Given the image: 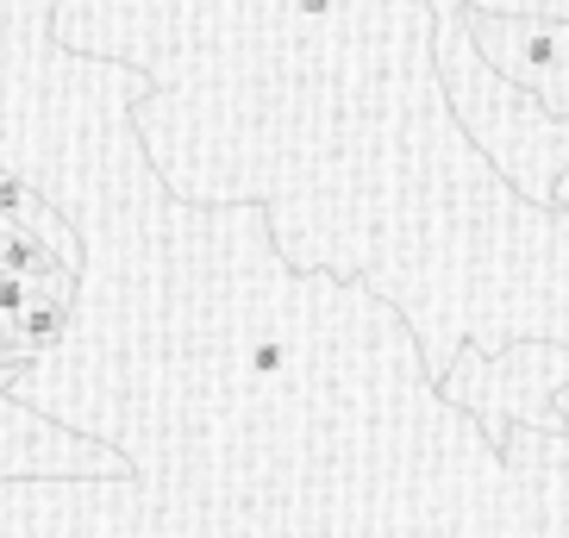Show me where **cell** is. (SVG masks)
I'll return each mask as SVG.
<instances>
[{"label":"cell","mask_w":569,"mask_h":538,"mask_svg":"<svg viewBox=\"0 0 569 538\" xmlns=\"http://www.w3.org/2000/svg\"><path fill=\"white\" fill-rule=\"evenodd\" d=\"M432 44H438L445 94H451L457 119L469 126V138L488 151V163L501 169L526 201L557 207V176L569 163V119H551L526 88H513L507 76L488 69L463 32V13L438 19Z\"/></svg>","instance_id":"2"},{"label":"cell","mask_w":569,"mask_h":538,"mask_svg":"<svg viewBox=\"0 0 569 538\" xmlns=\"http://www.w3.org/2000/svg\"><path fill=\"white\" fill-rule=\"evenodd\" d=\"M426 0H57L63 51L144 76L138 151L188 207L251 201L288 269L363 282L426 376L569 345V163L526 201L457 119Z\"/></svg>","instance_id":"1"},{"label":"cell","mask_w":569,"mask_h":538,"mask_svg":"<svg viewBox=\"0 0 569 538\" xmlns=\"http://www.w3.org/2000/svg\"><path fill=\"white\" fill-rule=\"evenodd\" d=\"M13 376H19V357H7V338H0V388L13 382Z\"/></svg>","instance_id":"6"},{"label":"cell","mask_w":569,"mask_h":538,"mask_svg":"<svg viewBox=\"0 0 569 538\" xmlns=\"http://www.w3.org/2000/svg\"><path fill=\"white\" fill-rule=\"evenodd\" d=\"M126 451H113L107 438L76 432V426L51 420L44 407L19 401L13 388H0V482L13 476H126Z\"/></svg>","instance_id":"4"},{"label":"cell","mask_w":569,"mask_h":538,"mask_svg":"<svg viewBox=\"0 0 569 538\" xmlns=\"http://www.w3.org/2000/svg\"><path fill=\"white\" fill-rule=\"evenodd\" d=\"M432 19H451V13H545V19H569V0H426Z\"/></svg>","instance_id":"5"},{"label":"cell","mask_w":569,"mask_h":538,"mask_svg":"<svg viewBox=\"0 0 569 538\" xmlns=\"http://www.w3.org/2000/svg\"><path fill=\"white\" fill-rule=\"evenodd\" d=\"M463 32L495 76L526 88L551 119H569V19L545 13H463Z\"/></svg>","instance_id":"3"}]
</instances>
